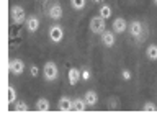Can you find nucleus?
<instances>
[{"label":"nucleus","instance_id":"obj_21","mask_svg":"<svg viewBox=\"0 0 157 121\" xmlns=\"http://www.w3.org/2000/svg\"><path fill=\"white\" fill-rule=\"evenodd\" d=\"M142 111H157V106L154 103H151V101H147V103L142 105Z\"/></svg>","mask_w":157,"mask_h":121},{"label":"nucleus","instance_id":"obj_20","mask_svg":"<svg viewBox=\"0 0 157 121\" xmlns=\"http://www.w3.org/2000/svg\"><path fill=\"white\" fill-rule=\"evenodd\" d=\"M8 103H15V101H17V92H15V89L12 85L8 87Z\"/></svg>","mask_w":157,"mask_h":121},{"label":"nucleus","instance_id":"obj_15","mask_svg":"<svg viewBox=\"0 0 157 121\" xmlns=\"http://www.w3.org/2000/svg\"><path fill=\"white\" fill-rule=\"evenodd\" d=\"M146 56L151 61H157V44H149L146 49Z\"/></svg>","mask_w":157,"mask_h":121},{"label":"nucleus","instance_id":"obj_14","mask_svg":"<svg viewBox=\"0 0 157 121\" xmlns=\"http://www.w3.org/2000/svg\"><path fill=\"white\" fill-rule=\"evenodd\" d=\"M36 110L38 111H49V110H51V103H49V100L39 98L36 101Z\"/></svg>","mask_w":157,"mask_h":121},{"label":"nucleus","instance_id":"obj_1","mask_svg":"<svg viewBox=\"0 0 157 121\" xmlns=\"http://www.w3.org/2000/svg\"><path fill=\"white\" fill-rule=\"evenodd\" d=\"M90 31L95 35H101L103 31H106V20L100 15L90 18Z\"/></svg>","mask_w":157,"mask_h":121},{"label":"nucleus","instance_id":"obj_11","mask_svg":"<svg viewBox=\"0 0 157 121\" xmlns=\"http://www.w3.org/2000/svg\"><path fill=\"white\" fill-rule=\"evenodd\" d=\"M26 30L29 31V33H34V31H38V28H39V20H38V17H34V15H31V17H28L26 18Z\"/></svg>","mask_w":157,"mask_h":121},{"label":"nucleus","instance_id":"obj_3","mask_svg":"<svg viewBox=\"0 0 157 121\" xmlns=\"http://www.w3.org/2000/svg\"><path fill=\"white\" fill-rule=\"evenodd\" d=\"M10 18L15 25H21V23L26 21V15H25V10L20 5H13L10 8Z\"/></svg>","mask_w":157,"mask_h":121},{"label":"nucleus","instance_id":"obj_2","mask_svg":"<svg viewBox=\"0 0 157 121\" xmlns=\"http://www.w3.org/2000/svg\"><path fill=\"white\" fill-rule=\"evenodd\" d=\"M43 74H44V79H46L48 82L56 80L57 79V74H59V69H57L56 62H52V61L46 62L44 67H43Z\"/></svg>","mask_w":157,"mask_h":121},{"label":"nucleus","instance_id":"obj_19","mask_svg":"<svg viewBox=\"0 0 157 121\" xmlns=\"http://www.w3.org/2000/svg\"><path fill=\"white\" fill-rule=\"evenodd\" d=\"M15 110L17 111H28L29 110V106H28V103L26 101H15Z\"/></svg>","mask_w":157,"mask_h":121},{"label":"nucleus","instance_id":"obj_22","mask_svg":"<svg viewBox=\"0 0 157 121\" xmlns=\"http://www.w3.org/2000/svg\"><path fill=\"white\" fill-rule=\"evenodd\" d=\"M121 77H123L124 80H131V70L123 69V72H121Z\"/></svg>","mask_w":157,"mask_h":121},{"label":"nucleus","instance_id":"obj_12","mask_svg":"<svg viewBox=\"0 0 157 121\" xmlns=\"http://www.w3.org/2000/svg\"><path fill=\"white\" fill-rule=\"evenodd\" d=\"M62 7L59 5V3H54V5L49 8V17L52 18V20H61L62 18Z\"/></svg>","mask_w":157,"mask_h":121},{"label":"nucleus","instance_id":"obj_26","mask_svg":"<svg viewBox=\"0 0 157 121\" xmlns=\"http://www.w3.org/2000/svg\"><path fill=\"white\" fill-rule=\"evenodd\" d=\"M154 3H155V5H157V0H154Z\"/></svg>","mask_w":157,"mask_h":121},{"label":"nucleus","instance_id":"obj_16","mask_svg":"<svg viewBox=\"0 0 157 121\" xmlns=\"http://www.w3.org/2000/svg\"><path fill=\"white\" fill-rule=\"evenodd\" d=\"M87 101H85V98H74V110L75 111H83L87 108Z\"/></svg>","mask_w":157,"mask_h":121},{"label":"nucleus","instance_id":"obj_23","mask_svg":"<svg viewBox=\"0 0 157 121\" xmlns=\"http://www.w3.org/2000/svg\"><path fill=\"white\" fill-rule=\"evenodd\" d=\"M80 74H82V80H88V79H90V72H88V69H82Z\"/></svg>","mask_w":157,"mask_h":121},{"label":"nucleus","instance_id":"obj_7","mask_svg":"<svg viewBox=\"0 0 157 121\" xmlns=\"http://www.w3.org/2000/svg\"><path fill=\"white\" fill-rule=\"evenodd\" d=\"M116 33L115 31H103L101 33V43H103V46H106V47H111V46H115V41H116V38H115Z\"/></svg>","mask_w":157,"mask_h":121},{"label":"nucleus","instance_id":"obj_5","mask_svg":"<svg viewBox=\"0 0 157 121\" xmlns=\"http://www.w3.org/2000/svg\"><path fill=\"white\" fill-rule=\"evenodd\" d=\"M10 72H12L13 75H21L25 72V64L21 59H12L10 61Z\"/></svg>","mask_w":157,"mask_h":121},{"label":"nucleus","instance_id":"obj_9","mask_svg":"<svg viewBox=\"0 0 157 121\" xmlns=\"http://www.w3.org/2000/svg\"><path fill=\"white\" fill-rule=\"evenodd\" d=\"M67 79H69V84H71V85H77V82L82 79L80 70H78L77 67H71L69 72H67Z\"/></svg>","mask_w":157,"mask_h":121},{"label":"nucleus","instance_id":"obj_10","mask_svg":"<svg viewBox=\"0 0 157 121\" xmlns=\"http://www.w3.org/2000/svg\"><path fill=\"white\" fill-rule=\"evenodd\" d=\"M128 30V23L124 18H121V17H118L113 20V31L115 33H124Z\"/></svg>","mask_w":157,"mask_h":121},{"label":"nucleus","instance_id":"obj_24","mask_svg":"<svg viewBox=\"0 0 157 121\" xmlns=\"http://www.w3.org/2000/svg\"><path fill=\"white\" fill-rule=\"evenodd\" d=\"M29 74H31L33 77H36L38 75V67L36 66H31V67H29Z\"/></svg>","mask_w":157,"mask_h":121},{"label":"nucleus","instance_id":"obj_17","mask_svg":"<svg viewBox=\"0 0 157 121\" xmlns=\"http://www.w3.org/2000/svg\"><path fill=\"white\" fill-rule=\"evenodd\" d=\"M111 7L110 5H106V3H103V5L100 7V17H103L105 20H108V18L111 17Z\"/></svg>","mask_w":157,"mask_h":121},{"label":"nucleus","instance_id":"obj_6","mask_svg":"<svg viewBox=\"0 0 157 121\" xmlns=\"http://www.w3.org/2000/svg\"><path fill=\"white\" fill-rule=\"evenodd\" d=\"M129 33H131L132 38H141L142 33H144V26H142V23L137 21V20L131 21L129 23Z\"/></svg>","mask_w":157,"mask_h":121},{"label":"nucleus","instance_id":"obj_25","mask_svg":"<svg viewBox=\"0 0 157 121\" xmlns=\"http://www.w3.org/2000/svg\"><path fill=\"white\" fill-rule=\"evenodd\" d=\"M93 2H97V3H101V2H103V0H93Z\"/></svg>","mask_w":157,"mask_h":121},{"label":"nucleus","instance_id":"obj_18","mask_svg":"<svg viewBox=\"0 0 157 121\" xmlns=\"http://www.w3.org/2000/svg\"><path fill=\"white\" fill-rule=\"evenodd\" d=\"M71 5L74 10H82L87 5V0H71Z\"/></svg>","mask_w":157,"mask_h":121},{"label":"nucleus","instance_id":"obj_8","mask_svg":"<svg viewBox=\"0 0 157 121\" xmlns=\"http://www.w3.org/2000/svg\"><path fill=\"white\" fill-rule=\"evenodd\" d=\"M57 108L61 111H71L74 110V100H71L69 96H61L57 101Z\"/></svg>","mask_w":157,"mask_h":121},{"label":"nucleus","instance_id":"obj_13","mask_svg":"<svg viewBox=\"0 0 157 121\" xmlns=\"http://www.w3.org/2000/svg\"><path fill=\"white\" fill-rule=\"evenodd\" d=\"M83 98H85V101H87V105H88V106H95V105L98 103V95H97L93 90H88Z\"/></svg>","mask_w":157,"mask_h":121},{"label":"nucleus","instance_id":"obj_4","mask_svg":"<svg viewBox=\"0 0 157 121\" xmlns=\"http://www.w3.org/2000/svg\"><path fill=\"white\" fill-rule=\"evenodd\" d=\"M62 38H64V30H62V26L52 25L51 28H49V40H51L52 43H61Z\"/></svg>","mask_w":157,"mask_h":121}]
</instances>
